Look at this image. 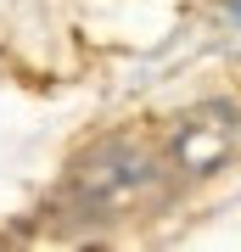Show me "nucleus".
<instances>
[{
  "mask_svg": "<svg viewBox=\"0 0 241 252\" xmlns=\"http://www.w3.org/2000/svg\"><path fill=\"white\" fill-rule=\"evenodd\" d=\"M236 140H241V107L236 101H197V107H185L174 118L169 152H174V168H185L191 180H207L213 168H224Z\"/></svg>",
  "mask_w": 241,
  "mask_h": 252,
  "instance_id": "1",
  "label": "nucleus"
},
{
  "mask_svg": "<svg viewBox=\"0 0 241 252\" xmlns=\"http://www.w3.org/2000/svg\"><path fill=\"white\" fill-rule=\"evenodd\" d=\"M152 152L135 140H101L96 152L79 157V168H73V190H79V202L90 207H124L129 196H140L146 185H152Z\"/></svg>",
  "mask_w": 241,
  "mask_h": 252,
  "instance_id": "2",
  "label": "nucleus"
},
{
  "mask_svg": "<svg viewBox=\"0 0 241 252\" xmlns=\"http://www.w3.org/2000/svg\"><path fill=\"white\" fill-rule=\"evenodd\" d=\"M224 6H230V11H236V17H241V0H224Z\"/></svg>",
  "mask_w": 241,
  "mask_h": 252,
  "instance_id": "3",
  "label": "nucleus"
}]
</instances>
